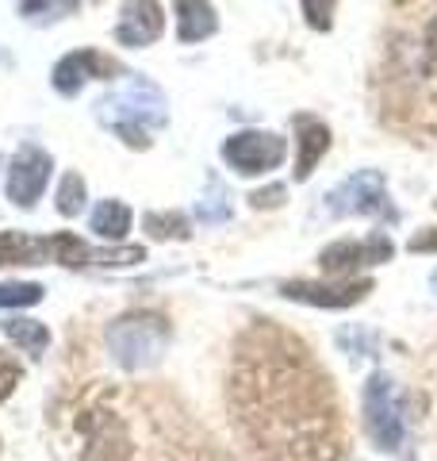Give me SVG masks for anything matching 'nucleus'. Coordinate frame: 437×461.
Masks as SVG:
<instances>
[{
	"mask_svg": "<svg viewBox=\"0 0 437 461\" xmlns=\"http://www.w3.org/2000/svg\"><path fill=\"white\" fill-rule=\"evenodd\" d=\"M391 254H396V247H391L388 235H372L364 242L345 239V242H334V247H326L323 254H318V266H323L326 277H353L357 269L391 262Z\"/></svg>",
	"mask_w": 437,
	"mask_h": 461,
	"instance_id": "obj_7",
	"label": "nucleus"
},
{
	"mask_svg": "<svg viewBox=\"0 0 437 461\" xmlns=\"http://www.w3.org/2000/svg\"><path fill=\"white\" fill-rule=\"evenodd\" d=\"M39 300H42V285H35V281L0 285V308H31Z\"/></svg>",
	"mask_w": 437,
	"mask_h": 461,
	"instance_id": "obj_21",
	"label": "nucleus"
},
{
	"mask_svg": "<svg viewBox=\"0 0 437 461\" xmlns=\"http://www.w3.org/2000/svg\"><path fill=\"white\" fill-rule=\"evenodd\" d=\"M165 32V16L157 0H123L120 12V27H115V39L123 47H150Z\"/></svg>",
	"mask_w": 437,
	"mask_h": 461,
	"instance_id": "obj_11",
	"label": "nucleus"
},
{
	"mask_svg": "<svg viewBox=\"0 0 437 461\" xmlns=\"http://www.w3.org/2000/svg\"><path fill=\"white\" fill-rule=\"evenodd\" d=\"M303 16L315 32H330L334 23V0H303Z\"/></svg>",
	"mask_w": 437,
	"mask_h": 461,
	"instance_id": "obj_23",
	"label": "nucleus"
},
{
	"mask_svg": "<svg viewBox=\"0 0 437 461\" xmlns=\"http://www.w3.org/2000/svg\"><path fill=\"white\" fill-rule=\"evenodd\" d=\"M93 230L100 239H123L130 230V208L123 200H104V204L93 212Z\"/></svg>",
	"mask_w": 437,
	"mask_h": 461,
	"instance_id": "obj_17",
	"label": "nucleus"
},
{
	"mask_svg": "<svg viewBox=\"0 0 437 461\" xmlns=\"http://www.w3.org/2000/svg\"><path fill=\"white\" fill-rule=\"evenodd\" d=\"M77 5H81V0H20V12L27 20H35V23H47V20L69 16Z\"/></svg>",
	"mask_w": 437,
	"mask_h": 461,
	"instance_id": "obj_20",
	"label": "nucleus"
},
{
	"mask_svg": "<svg viewBox=\"0 0 437 461\" xmlns=\"http://www.w3.org/2000/svg\"><path fill=\"white\" fill-rule=\"evenodd\" d=\"M361 408H364V430H369L376 450L403 454L406 423H403V408H399V388L388 373H372V377L364 381Z\"/></svg>",
	"mask_w": 437,
	"mask_h": 461,
	"instance_id": "obj_4",
	"label": "nucleus"
},
{
	"mask_svg": "<svg viewBox=\"0 0 437 461\" xmlns=\"http://www.w3.org/2000/svg\"><path fill=\"white\" fill-rule=\"evenodd\" d=\"M288 300H303L315 308H353L372 293V281H345V285H323V281H288L281 285Z\"/></svg>",
	"mask_w": 437,
	"mask_h": 461,
	"instance_id": "obj_10",
	"label": "nucleus"
},
{
	"mask_svg": "<svg viewBox=\"0 0 437 461\" xmlns=\"http://www.w3.org/2000/svg\"><path fill=\"white\" fill-rule=\"evenodd\" d=\"M230 212H235V208H230V196H227V189H223V181L208 177V193H203L196 215H200L203 223H227Z\"/></svg>",
	"mask_w": 437,
	"mask_h": 461,
	"instance_id": "obj_19",
	"label": "nucleus"
},
{
	"mask_svg": "<svg viewBox=\"0 0 437 461\" xmlns=\"http://www.w3.org/2000/svg\"><path fill=\"white\" fill-rule=\"evenodd\" d=\"M0 327H4V335L31 357H42V350L50 346V330L42 323H35V320H4Z\"/></svg>",
	"mask_w": 437,
	"mask_h": 461,
	"instance_id": "obj_16",
	"label": "nucleus"
},
{
	"mask_svg": "<svg viewBox=\"0 0 437 461\" xmlns=\"http://www.w3.org/2000/svg\"><path fill=\"white\" fill-rule=\"evenodd\" d=\"M215 12L211 5H203V0H177V35L181 42H200V39H208L215 35Z\"/></svg>",
	"mask_w": 437,
	"mask_h": 461,
	"instance_id": "obj_14",
	"label": "nucleus"
},
{
	"mask_svg": "<svg viewBox=\"0 0 437 461\" xmlns=\"http://www.w3.org/2000/svg\"><path fill=\"white\" fill-rule=\"evenodd\" d=\"M20 377H23V369H20V362L16 357H8L4 350H0V403H4L12 393H16V384H20Z\"/></svg>",
	"mask_w": 437,
	"mask_h": 461,
	"instance_id": "obj_24",
	"label": "nucleus"
},
{
	"mask_svg": "<svg viewBox=\"0 0 437 461\" xmlns=\"http://www.w3.org/2000/svg\"><path fill=\"white\" fill-rule=\"evenodd\" d=\"M223 158L242 177H257L284 162V139L272 131H238L223 142Z\"/></svg>",
	"mask_w": 437,
	"mask_h": 461,
	"instance_id": "obj_6",
	"label": "nucleus"
},
{
	"mask_svg": "<svg viewBox=\"0 0 437 461\" xmlns=\"http://www.w3.org/2000/svg\"><path fill=\"white\" fill-rule=\"evenodd\" d=\"M81 208H85V181H81V173H66L62 185H58V212L77 215Z\"/></svg>",
	"mask_w": 437,
	"mask_h": 461,
	"instance_id": "obj_22",
	"label": "nucleus"
},
{
	"mask_svg": "<svg viewBox=\"0 0 437 461\" xmlns=\"http://www.w3.org/2000/svg\"><path fill=\"white\" fill-rule=\"evenodd\" d=\"M388 208V181L380 169H357L326 196L330 215H380Z\"/></svg>",
	"mask_w": 437,
	"mask_h": 461,
	"instance_id": "obj_5",
	"label": "nucleus"
},
{
	"mask_svg": "<svg viewBox=\"0 0 437 461\" xmlns=\"http://www.w3.org/2000/svg\"><path fill=\"white\" fill-rule=\"evenodd\" d=\"M111 74H120V62L108 54H100V50H73L66 54L62 62L54 66V89L62 93V96H73V93H81V85L85 81H93V77H111Z\"/></svg>",
	"mask_w": 437,
	"mask_h": 461,
	"instance_id": "obj_9",
	"label": "nucleus"
},
{
	"mask_svg": "<svg viewBox=\"0 0 437 461\" xmlns=\"http://www.w3.org/2000/svg\"><path fill=\"white\" fill-rule=\"evenodd\" d=\"M108 346H111V357L127 373L150 369L162 362V354L169 346V323L162 315H127V320L111 323Z\"/></svg>",
	"mask_w": 437,
	"mask_h": 461,
	"instance_id": "obj_3",
	"label": "nucleus"
},
{
	"mask_svg": "<svg viewBox=\"0 0 437 461\" xmlns=\"http://www.w3.org/2000/svg\"><path fill=\"white\" fill-rule=\"evenodd\" d=\"M433 288H437V273H433Z\"/></svg>",
	"mask_w": 437,
	"mask_h": 461,
	"instance_id": "obj_27",
	"label": "nucleus"
},
{
	"mask_svg": "<svg viewBox=\"0 0 437 461\" xmlns=\"http://www.w3.org/2000/svg\"><path fill=\"white\" fill-rule=\"evenodd\" d=\"M42 262H50L47 239H31L20 235V230L0 235V266H42Z\"/></svg>",
	"mask_w": 437,
	"mask_h": 461,
	"instance_id": "obj_13",
	"label": "nucleus"
},
{
	"mask_svg": "<svg viewBox=\"0 0 437 461\" xmlns=\"http://www.w3.org/2000/svg\"><path fill=\"white\" fill-rule=\"evenodd\" d=\"M142 230H150V239H192V227L181 212H150L142 215Z\"/></svg>",
	"mask_w": 437,
	"mask_h": 461,
	"instance_id": "obj_18",
	"label": "nucleus"
},
{
	"mask_svg": "<svg viewBox=\"0 0 437 461\" xmlns=\"http://www.w3.org/2000/svg\"><path fill=\"white\" fill-rule=\"evenodd\" d=\"M415 74L418 77H430V81H437V8L430 12L426 20H422V27H418V39H415ZM411 74V77H415Z\"/></svg>",
	"mask_w": 437,
	"mask_h": 461,
	"instance_id": "obj_15",
	"label": "nucleus"
},
{
	"mask_svg": "<svg viewBox=\"0 0 437 461\" xmlns=\"http://www.w3.org/2000/svg\"><path fill=\"white\" fill-rule=\"evenodd\" d=\"M291 127H296V142H299V158H296V181H308L311 169L318 166V158L326 154L330 147V127L323 120H315V115H296L291 120Z\"/></svg>",
	"mask_w": 437,
	"mask_h": 461,
	"instance_id": "obj_12",
	"label": "nucleus"
},
{
	"mask_svg": "<svg viewBox=\"0 0 437 461\" xmlns=\"http://www.w3.org/2000/svg\"><path fill=\"white\" fill-rule=\"evenodd\" d=\"M50 154L39 150L35 142H27V147L16 150V158H12V169H8V196L16 208H35V200L42 196V189H47L50 181Z\"/></svg>",
	"mask_w": 437,
	"mask_h": 461,
	"instance_id": "obj_8",
	"label": "nucleus"
},
{
	"mask_svg": "<svg viewBox=\"0 0 437 461\" xmlns=\"http://www.w3.org/2000/svg\"><path fill=\"white\" fill-rule=\"evenodd\" d=\"M284 196H288L284 185H269V189H257V193L250 196V204H254V208H281Z\"/></svg>",
	"mask_w": 437,
	"mask_h": 461,
	"instance_id": "obj_25",
	"label": "nucleus"
},
{
	"mask_svg": "<svg viewBox=\"0 0 437 461\" xmlns=\"http://www.w3.org/2000/svg\"><path fill=\"white\" fill-rule=\"evenodd\" d=\"M406 250H411V254H437V227L418 230V235L406 242Z\"/></svg>",
	"mask_w": 437,
	"mask_h": 461,
	"instance_id": "obj_26",
	"label": "nucleus"
},
{
	"mask_svg": "<svg viewBox=\"0 0 437 461\" xmlns=\"http://www.w3.org/2000/svg\"><path fill=\"white\" fill-rule=\"evenodd\" d=\"M100 120L108 127H115V135H120L127 147H150V127H162L165 123V96L157 85L135 77L127 85V89L111 93L108 100H100Z\"/></svg>",
	"mask_w": 437,
	"mask_h": 461,
	"instance_id": "obj_2",
	"label": "nucleus"
},
{
	"mask_svg": "<svg viewBox=\"0 0 437 461\" xmlns=\"http://www.w3.org/2000/svg\"><path fill=\"white\" fill-rule=\"evenodd\" d=\"M230 423L254 461H342L345 427L334 384L311 350L272 320L238 335Z\"/></svg>",
	"mask_w": 437,
	"mask_h": 461,
	"instance_id": "obj_1",
	"label": "nucleus"
}]
</instances>
